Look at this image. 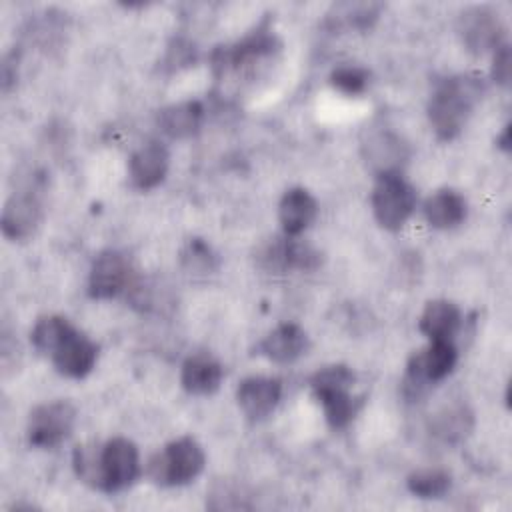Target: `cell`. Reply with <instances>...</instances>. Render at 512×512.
Masks as SVG:
<instances>
[{
    "mask_svg": "<svg viewBox=\"0 0 512 512\" xmlns=\"http://www.w3.org/2000/svg\"><path fill=\"white\" fill-rule=\"evenodd\" d=\"M354 380H356V374L352 372V368H348L344 364H334V366H326V368L318 370L310 378V388H312L314 396H320L324 392L350 390Z\"/></svg>",
    "mask_w": 512,
    "mask_h": 512,
    "instance_id": "obj_26",
    "label": "cell"
},
{
    "mask_svg": "<svg viewBox=\"0 0 512 512\" xmlns=\"http://www.w3.org/2000/svg\"><path fill=\"white\" fill-rule=\"evenodd\" d=\"M76 422V408L66 400L36 406L28 418V444L34 448H54L62 444Z\"/></svg>",
    "mask_w": 512,
    "mask_h": 512,
    "instance_id": "obj_6",
    "label": "cell"
},
{
    "mask_svg": "<svg viewBox=\"0 0 512 512\" xmlns=\"http://www.w3.org/2000/svg\"><path fill=\"white\" fill-rule=\"evenodd\" d=\"M408 490L418 498H440L452 486V476L442 468H420L406 480Z\"/></svg>",
    "mask_w": 512,
    "mask_h": 512,
    "instance_id": "obj_24",
    "label": "cell"
},
{
    "mask_svg": "<svg viewBox=\"0 0 512 512\" xmlns=\"http://www.w3.org/2000/svg\"><path fill=\"white\" fill-rule=\"evenodd\" d=\"M462 322V314L456 304L448 300H432L420 314L418 328L430 340H452Z\"/></svg>",
    "mask_w": 512,
    "mask_h": 512,
    "instance_id": "obj_20",
    "label": "cell"
},
{
    "mask_svg": "<svg viewBox=\"0 0 512 512\" xmlns=\"http://www.w3.org/2000/svg\"><path fill=\"white\" fill-rule=\"evenodd\" d=\"M482 90V80L470 74L446 78L436 86L428 102V120L440 140H452L462 132Z\"/></svg>",
    "mask_w": 512,
    "mask_h": 512,
    "instance_id": "obj_1",
    "label": "cell"
},
{
    "mask_svg": "<svg viewBox=\"0 0 512 512\" xmlns=\"http://www.w3.org/2000/svg\"><path fill=\"white\" fill-rule=\"evenodd\" d=\"M50 356L60 374L68 378H84L96 364L98 346L80 330L72 328Z\"/></svg>",
    "mask_w": 512,
    "mask_h": 512,
    "instance_id": "obj_12",
    "label": "cell"
},
{
    "mask_svg": "<svg viewBox=\"0 0 512 512\" xmlns=\"http://www.w3.org/2000/svg\"><path fill=\"white\" fill-rule=\"evenodd\" d=\"M180 266L192 278H206L208 274L216 272L218 260L202 238H192L180 252Z\"/></svg>",
    "mask_w": 512,
    "mask_h": 512,
    "instance_id": "obj_23",
    "label": "cell"
},
{
    "mask_svg": "<svg viewBox=\"0 0 512 512\" xmlns=\"http://www.w3.org/2000/svg\"><path fill=\"white\" fill-rule=\"evenodd\" d=\"M204 462L206 456L202 446L194 438L182 436L156 452L148 460L146 472L158 486H182L202 472Z\"/></svg>",
    "mask_w": 512,
    "mask_h": 512,
    "instance_id": "obj_2",
    "label": "cell"
},
{
    "mask_svg": "<svg viewBox=\"0 0 512 512\" xmlns=\"http://www.w3.org/2000/svg\"><path fill=\"white\" fill-rule=\"evenodd\" d=\"M460 36L468 50L482 54L486 50H496L504 44V24L492 8L472 6L460 14L458 22Z\"/></svg>",
    "mask_w": 512,
    "mask_h": 512,
    "instance_id": "obj_9",
    "label": "cell"
},
{
    "mask_svg": "<svg viewBox=\"0 0 512 512\" xmlns=\"http://www.w3.org/2000/svg\"><path fill=\"white\" fill-rule=\"evenodd\" d=\"M508 134H510V128L506 126L504 132H502V136H500V140H498V144H500L502 150H508V148H510V146H508V144H510V142H508Z\"/></svg>",
    "mask_w": 512,
    "mask_h": 512,
    "instance_id": "obj_30",
    "label": "cell"
},
{
    "mask_svg": "<svg viewBox=\"0 0 512 512\" xmlns=\"http://www.w3.org/2000/svg\"><path fill=\"white\" fill-rule=\"evenodd\" d=\"M362 156L368 168L378 176L386 174H402V166L406 164L410 150L406 142L390 132V130H372L362 142Z\"/></svg>",
    "mask_w": 512,
    "mask_h": 512,
    "instance_id": "obj_10",
    "label": "cell"
},
{
    "mask_svg": "<svg viewBox=\"0 0 512 512\" xmlns=\"http://www.w3.org/2000/svg\"><path fill=\"white\" fill-rule=\"evenodd\" d=\"M318 204L304 188H290L280 200L278 218L286 236L302 234L316 218Z\"/></svg>",
    "mask_w": 512,
    "mask_h": 512,
    "instance_id": "obj_17",
    "label": "cell"
},
{
    "mask_svg": "<svg viewBox=\"0 0 512 512\" xmlns=\"http://www.w3.org/2000/svg\"><path fill=\"white\" fill-rule=\"evenodd\" d=\"M282 398V382L270 376L244 378L236 390L240 410L250 420H262L274 412Z\"/></svg>",
    "mask_w": 512,
    "mask_h": 512,
    "instance_id": "obj_13",
    "label": "cell"
},
{
    "mask_svg": "<svg viewBox=\"0 0 512 512\" xmlns=\"http://www.w3.org/2000/svg\"><path fill=\"white\" fill-rule=\"evenodd\" d=\"M74 326L62 316H44L36 322L32 330V344L42 354H52L54 348L64 340V336Z\"/></svg>",
    "mask_w": 512,
    "mask_h": 512,
    "instance_id": "obj_25",
    "label": "cell"
},
{
    "mask_svg": "<svg viewBox=\"0 0 512 512\" xmlns=\"http://www.w3.org/2000/svg\"><path fill=\"white\" fill-rule=\"evenodd\" d=\"M192 48H190V44H182L180 40H176V44L174 46H170V50H168V58H166V62L168 64H186V62H190V56H192ZM194 58V56H192Z\"/></svg>",
    "mask_w": 512,
    "mask_h": 512,
    "instance_id": "obj_29",
    "label": "cell"
},
{
    "mask_svg": "<svg viewBox=\"0 0 512 512\" xmlns=\"http://www.w3.org/2000/svg\"><path fill=\"white\" fill-rule=\"evenodd\" d=\"M416 208V192L402 174H386L376 178L372 190V212L386 230H400Z\"/></svg>",
    "mask_w": 512,
    "mask_h": 512,
    "instance_id": "obj_5",
    "label": "cell"
},
{
    "mask_svg": "<svg viewBox=\"0 0 512 512\" xmlns=\"http://www.w3.org/2000/svg\"><path fill=\"white\" fill-rule=\"evenodd\" d=\"M204 106L198 100L170 104L158 112V126L170 138H188L202 126Z\"/></svg>",
    "mask_w": 512,
    "mask_h": 512,
    "instance_id": "obj_19",
    "label": "cell"
},
{
    "mask_svg": "<svg viewBox=\"0 0 512 512\" xmlns=\"http://www.w3.org/2000/svg\"><path fill=\"white\" fill-rule=\"evenodd\" d=\"M42 220V202L36 188L14 192L2 210V234L14 242L28 240L34 236Z\"/></svg>",
    "mask_w": 512,
    "mask_h": 512,
    "instance_id": "obj_11",
    "label": "cell"
},
{
    "mask_svg": "<svg viewBox=\"0 0 512 512\" xmlns=\"http://www.w3.org/2000/svg\"><path fill=\"white\" fill-rule=\"evenodd\" d=\"M168 150L162 142L142 144L128 160V178L136 190H150L158 186L168 172Z\"/></svg>",
    "mask_w": 512,
    "mask_h": 512,
    "instance_id": "obj_14",
    "label": "cell"
},
{
    "mask_svg": "<svg viewBox=\"0 0 512 512\" xmlns=\"http://www.w3.org/2000/svg\"><path fill=\"white\" fill-rule=\"evenodd\" d=\"M470 430H472V412L462 404L444 408L440 414H436L432 422V432L448 444L460 442Z\"/></svg>",
    "mask_w": 512,
    "mask_h": 512,
    "instance_id": "obj_22",
    "label": "cell"
},
{
    "mask_svg": "<svg viewBox=\"0 0 512 512\" xmlns=\"http://www.w3.org/2000/svg\"><path fill=\"white\" fill-rule=\"evenodd\" d=\"M368 82H370V72L360 66H338L330 74V84L348 96L362 94Z\"/></svg>",
    "mask_w": 512,
    "mask_h": 512,
    "instance_id": "obj_27",
    "label": "cell"
},
{
    "mask_svg": "<svg viewBox=\"0 0 512 512\" xmlns=\"http://www.w3.org/2000/svg\"><path fill=\"white\" fill-rule=\"evenodd\" d=\"M140 474L138 448L128 438H112L98 448L96 488L104 492H120L134 484Z\"/></svg>",
    "mask_w": 512,
    "mask_h": 512,
    "instance_id": "obj_4",
    "label": "cell"
},
{
    "mask_svg": "<svg viewBox=\"0 0 512 512\" xmlns=\"http://www.w3.org/2000/svg\"><path fill=\"white\" fill-rule=\"evenodd\" d=\"M258 260L270 272H312L322 264V254L312 244L284 234L282 238H272L266 242L258 252Z\"/></svg>",
    "mask_w": 512,
    "mask_h": 512,
    "instance_id": "obj_7",
    "label": "cell"
},
{
    "mask_svg": "<svg viewBox=\"0 0 512 512\" xmlns=\"http://www.w3.org/2000/svg\"><path fill=\"white\" fill-rule=\"evenodd\" d=\"M458 352L452 340H430V346L412 354L406 366L404 392L410 398H418L430 384L446 378L454 364Z\"/></svg>",
    "mask_w": 512,
    "mask_h": 512,
    "instance_id": "obj_3",
    "label": "cell"
},
{
    "mask_svg": "<svg viewBox=\"0 0 512 512\" xmlns=\"http://www.w3.org/2000/svg\"><path fill=\"white\" fill-rule=\"evenodd\" d=\"M222 376L224 370L216 358L210 354H194L182 364L180 382L188 394L208 396L220 388Z\"/></svg>",
    "mask_w": 512,
    "mask_h": 512,
    "instance_id": "obj_16",
    "label": "cell"
},
{
    "mask_svg": "<svg viewBox=\"0 0 512 512\" xmlns=\"http://www.w3.org/2000/svg\"><path fill=\"white\" fill-rule=\"evenodd\" d=\"M306 348H308V336L294 322H284V324L276 326L258 344V352L278 364H290V362L298 360L306 352Z\"/></svg>",
    "mask_w": 512,
    "mask_h": 512,
    "instance_id": "obj_15",
    "label": "cell"
},
{
    "mask_svg": "<svg viewBox=\"0 0 512 512\" xmlns=\"http://www.w3.org/2000/svg\"><path fill=\"white\" fill-rule=\"evenodd\" d=\"M132 284V266L130 260L118 250H106L96 256L90 276H88V294L92 298H114L126 292Z\"/></svg>",
    "mask_w": 512,
    "mask_h": 512,
    "instance_id": "obj_8",
    "label": "cell"
},
{
    "mask_svg": "<svg viewBox=\"0 0 512 512\" xmlns=\"http://www.w3.org/2000/svg\"><path fill=\"white\" fill-rule=\"evenodd\" d=\"M466 210L468 208L464 196L450 188L434 192L424 202V218L432 228L438 230H448L462 224L466 218Z\"/></svg>",
    "mask_w": 512,
    "mask_h": 512,
    "instance_id": "obj_18",
    "label": "cell"
},
{
    "mask_svg": "<svg viewBox=\"0 0 512 512\" xmlns=\"http://www.w3.org/2000/svg\"><path fill=\"white\" fill-rule=\"evenodd\" d=\"M492 80L500 86H508L510 82V46L502 44L494 50L492 60Z\"/></svg>",
    "mask_w": 512,
    "mask_h": 512,
    "instance_id": "obj_28",
    "label": "cell"
},
{
    "mask_svg": "<svg viewBox=\"0 0 512 512\" xmlns=\"http://www.w3.org/2000/svg\"><path fill=\"white\" fill-rule=\"evenodd\" d=\"M324 408V416L334 430L346 428L362 406L360 398H354L350 390H334L316 396Z\"/></svg>",
    "mask_w": 512,
    "mask_h": 512,
    "instance_id": "obj_21",
    "label": "cell"
}]
</instances>
